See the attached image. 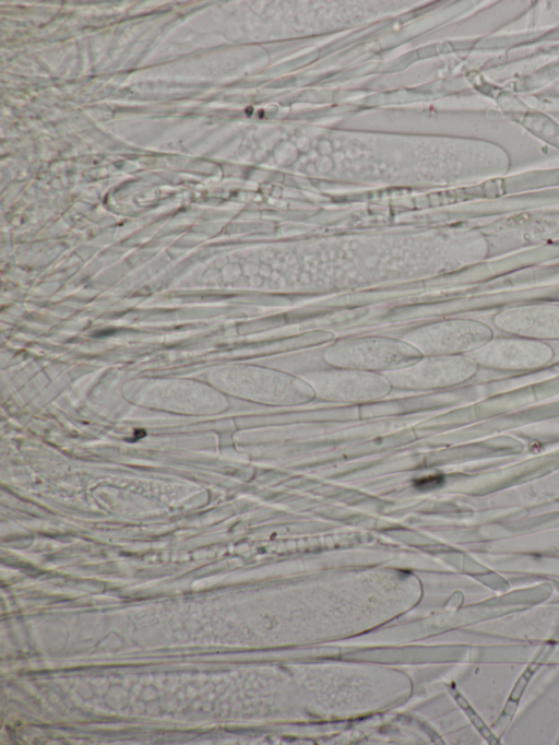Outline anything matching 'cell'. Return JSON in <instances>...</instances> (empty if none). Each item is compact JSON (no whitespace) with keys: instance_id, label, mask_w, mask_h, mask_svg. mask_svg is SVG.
Wrapping results in <instances>:
<instances>
[{"instance_id":"obj_2","label":"cell","mask_w":559,"mask_h":745,"mask_svg":"<svg viewBox=\"0 0 559 745\" xmlns=\"http://www.w3.org/2000/svg\"><path fill=\"white\" fill-rule=\"evenodd\" d=\"M493 338L492 329L474 319H445L420 326L404 335V341L420 354L456 355L469 353Z\"/></svg>"},{"instance_id":"obj_5","label":"cell","mask_w":559,"mask_h":745,"mask_svg":"<svg viewBox=\"0 0 559 745\" xmlns=\"http://www.w3.org/2000/svg\"><path fill=\"white\" fill-rule=\"evenodd\" d=\"M309 385L322 398L330 400H360L384 394L390 389L385 378L359 369L343 368L308 376Z\"/></svg>"},{"instance_id":"obj_4","label":"cell","mask_w":559,"mask_h":745,"mask_svg":"<svg viewBox=\"0 0 559 745\" xmlns=\"http://www.w3.org/2000/svg\"><path fill=\"white\" fill-rule=\"evenodd\" d=\"M477 365L501 370H522L544 366L554 355L542 341L526 338L491 339L466 354Z\"/></svg>"},{"instance_id":"obj_6","label":"cell","mask_w":559,"mask_h":745,"mask_svg":"<svg viewBox=\"0 0 559 745\" xmlns=\"http://www.w3.org/2000/svg\"><path fill=\"white\" fill-rule=\"evenodd\" d=\"M493 323L504 332L532 340L559 339V304H534L500 310Z\"/></svg>"},{"instance_id":"obj_1","label":"cell","mask_w":559,"mask_h":745,"mask_svg":"<svg viewBox=\"0 0 559 745\" xmlns=\"http://www.w3.org/2000/svg\"><path fill=\"white\" fill-rule=\"evenodd\" d=\"M328 363L359 370L397 369L415 363L420 353L406 341L382 336L342 340L324 354Z\"/></svg>"},{"instance_id":"obj_3","label":"cell","mask_w":559,"mask_h":745,"mask_svg":"<svg viewBox=\"0 0 559 745\" xmlns=\"http://www.w3.org/2000/svg\"><path fill=\"white\" fill-rule=\"evenodd\" d=\"M477 364L467 355H431L389 371L388 380L402 388L427 389L456 385L471 378Z\"/></svg>"},{"instance_id":"obj_7","label":"cell","mask_w":559,"mask_h":745,"mask_svg":"<svg viewBox=\"0 0 559 745\" xmlns=\"http://www.w3.org/2000/svg\"><path fill=\"white\" fill-rule=\"evenodd\" d=\"M442 483H443V477L441 475H433V476L417 478L414 482V486L417 489L428 490V489H432V488H437V487L441 486Z\"/></svg>"}]
</instances>
